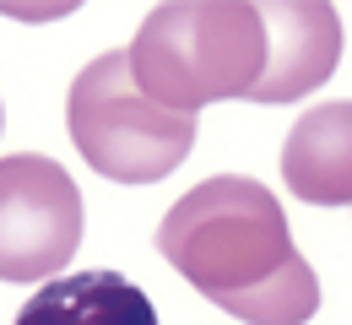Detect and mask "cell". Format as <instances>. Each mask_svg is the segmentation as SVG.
<instances>
[{
    "instance_id": "5",
    "label": "cell",
    "mask_w": 352,
    "mask_h": 325,
    "mask_svg": "<svg viewBox=\"0 0 352 325\" xmlns=\"http://www.w3.org/2000/svg\"><path fill=\"white\" fill-rule=\"evenodd\" d=\"M261 27L271 33V54L261 65V82L250 87V103L304 98L336 71L342 27L331 5H261Z\"/></svg>"
},
{
    "instance_id": "6",
    "label": "cell",
    "mask_w": 352,
    "mask_h": 325,
    "mask_svg": "<svg viewBox=\"0 0 352 325\" xmlns=\"http://www.w3.org/2000/svg\"><path fill=\"white\" fill-rule=\"evenodd\" d=\"M16 325H157V309L125 271L98 266L38 287L22 304Z\"/></svg>"
},
{
    "instance_id": "1",
    "label": "cell",
    "mask_w": 352,
    "mask_h": 325,
    "mask_svg": "<svg viewBox=\"0 0 352 325\" xmlns=\"http://www.w3.org/2000/svg\"><path fill=\"white\" fill-rule=\"evenodd\" d=\"M157 249L250 325H304L320 309V287L287 238V217L255 179H206L163 217Z\"/></svg>"
},
{
    "instance_id": "3",
    "label": "cell",
    "mask_w": 352,
    "mask_h": 325,
    "mask_svg": "<svg viewBox=\"0 0 352 325\" xmlns=\"http://www.w3.org/2000/svg\"><path fill=\"white\" fill-rule=\"evenodd\" d=\"M65 120H71L82 157L114 185H152V179L174 174L195 141L190 114H168L135 93L131 71H125V49L98 54L76 76Z\"/></svg>"
},
{
    "instance_id": "2",
    "label": "cell",
    "mask_w": 352,
    "mask_h": 325,
    "mask_svg": "<svg viewBox=\"0 0 352 325\" xmlns=\"http://www.w3.org/2000/svg\"><path fill=\"white\" fill-rule=\"evenodd\" d=\"M261 65V5H157L125 49L135 93L190 120L212 98H250Z\"/></svg>"
},
{
    "instance_id": "7",
    "label": "cell",
    "mask_w": 352,
    "mask_h": 325,
    "mask_svg": "<svg viewBox=\"0 0 352 325\" xmlns=\"http://www.w3.org/2000/svg\"><path fill=\"white\" fill-rule=\"evenodd\" d=\"M347 103H325L293 125V136L282 146V174L293 195L320 201V206H342L352 195V168H347Z\"/></svg>"
},
{
    "instance_id": "4",
    "label": "cell",
    "mask_w": 352,
    "mask_h": 325,
    "mask_svg": "<svg viewBox=\"0 0 352 325\" xmlns=\"http://www.w3.org/2000/svg\"><path fill=\"white\" fill-rule=\"evenodd\" d=\"M82 244V190L38 152L0 163V282H38L65 271Z\"/></svg>"
}]
</instances>
